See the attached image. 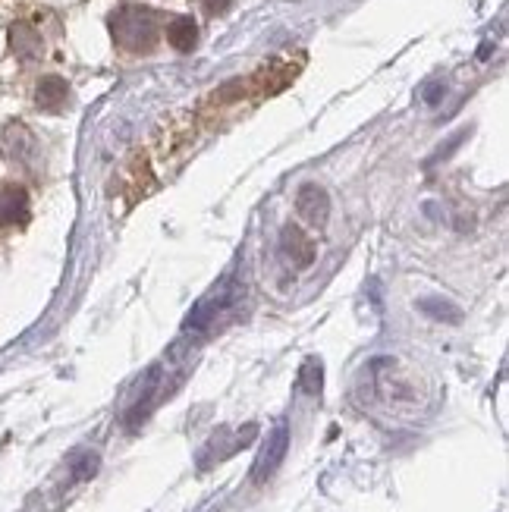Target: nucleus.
<instances>
[{"label":"nucleus","mask_w":509,"mask_h":512,"mask_svg":"<svg viewBox=\"0 0 509 512\" xmlns=\"http://www.w3.org/2000/svg\"><path fill=\"white\" fill-rule=\"evenodd\" d=\"M114 38L120 48L126 51H148L154 38H158V22H154V13L139 10V7H126L120 13H114Z\"/></svg>","instance_id":"nucleus-1"},{"label":"nucleus","mask_w":509,"mask_h":512,"mask_svg":"<svg viewBox=\"0 0 509 512\" xmlns=\"http://www.w3.org/2000/svg\"><path fill=\"white\" fill-rule=\"evenodd\" d=\"M296 214L312 227H324L327 224V214H330V198L321 186H302L296 195Z\"/></svg>","instance_id":"nucleus-2"},{"label":"nucleus","mask_w":509,"mask_h":512,"mask_svg":"<svg viewBox=\"0 0 509 512\" xmlns=\"http://www.w3.org/2000/svg\"><path fill=\"white\" fill-rule=\"evenodd\" d=\"M286 447H290V431H286V425H277V431L271 434L268 443H264V453H261L258 465H255V481H264L277 469V465L283 462V456H286Z\"/></svg>","instance_id":"nucleus-3"},{"label":"nucleus","mask_w":509,"mask_h":512,"mask_svg":"<svg viewBox=\"0 0 509 512\" xmlns=\"http://www.w3.org/2000/svg\"><path fill=\"white\" fill-rule=\"evenodd\" d=\"M280 249H283V255L290 258L296 267H308L312 264V258H315V242L308 239L299 227H283V236H280Z\"/></svg>","instance_id":"nucleus-4"},{"label":"nucleus","mask_w":509,"mask_h":512,"mask_svg":"<svg viewBox=\"0 0 509 512\" xmlns=\"http://www.w3.org/2000/svg\"><path fill=\"white\" fill-rule=\"evenodd\" d=\"M29 214V195L19 186H0V227L22 224Z\"/></svg>","instance_id":"nucleus-5"},{"label":"nucleus","mask_w":509,"mask_h":512,"mask_svg":"<svg viewBox=\"0 0 509 512\" xmlns=\"http://www.w3.org/2000/svg\"><path fill=\"white\" fill-rule=\"evenodd\" d=\"M66 98H70V88H66L63 79H57V76L41 79L38 95H35V101H38L41 110H51V114H57V110H63Z\"/></svg>","instance_id":"nucleus-6"},{"label":"nucleus","mask_w":509,"mask_h":512,"mask_svg":"<svg viewBox=\"0 0 509 512\" xmlns=\"http://www.w3.org/2000/svg\"><path fill=\"white\" fill-rule=\"evenodd\" d=\"M10 44H13V54L22 60H32L41 54V38L32 26H26V22H16L10 29Z\"/></svg>","instance_id":"nucleus-7"},{"label":"nucleus","mask_w":509,"mask_h":512,"mask_svg":"<svg viewBox=\"0 0 509 512\" xmlns=\"http://www.w3.org/2000/svg\"><path fill=\"white\" fill-rule=\"evenodd\" d=\"M167 38L173 48H180V51H189L192 44H195V26H192V19H173L170 26H167Z\"/></svg>","instance_id":"nucleus-8"},{"label":"nucleus","mask_w":509,"mask_h":512,"mask_svg":"<svg viewBox=\"0 0 509 512\" xmlns=\"http://www.w3.org/2000/svg\"><path fill=\"white\" fill-rule=\"evenodd\" d=\"M418 308H422L425 315L437 318V321H450V324H459L462 321V311L456 305L444 302V299H422V302H418Z\"/></svg>","instance_id":"nucleus-9"},{"label":"nucleus","mask_w":509,"mask_h":512,"mask_svg":"<svg viewBox=\"0 0 509 512\" xmlns=\"http://www.w3.org/2000/svg\"><path fill=\"white\" fill-rule=\"evenodd\" d=\"M26 151H32V136L22 126H10L7 136H4V154H10V158H22Z\"/></svg>","instance_id":"nucleus-10"},{"label":"nucleus","mask_w":509,"mask_h":512,"mask_svg":"<svg viewBox=\"0 0 509 512\" xmlns=\"http://www.w3.org/2000/svg\"><path fill=\"white\" fill-rule=\"evenodd\" d=\"M230 7V0H205V10L208 13H224Z\"/></svg>","instance_id":"nucleus-11"}]
</instances>
